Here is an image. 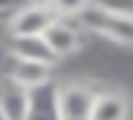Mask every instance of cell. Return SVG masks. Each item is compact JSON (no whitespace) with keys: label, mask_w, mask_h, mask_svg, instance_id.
<instances>
[{"label":"cell","mask_w":133,"mask_h":120,"mask_svg":"<svg viewBox=\"0 0 133 120\" xmlns=\"http://www.w3.org/2000/svg\"><path fill=\"white\" fill-rule=\"evenodd\" d=\"M76 24L89 34H99L115 44L133 47V13L130 11H117V8L94 3L76 18Z\"/></svg>","instance_id":"1"},{"label":"cell","mask_w":133,"mask_h":120,"mask_svg":"<svg viewBox=\"0 0 133 120\" xmlns=\"http://www.w3.org/2000/svg\"><path fill=\"white\" fill-rule=\"evenodd\" d=\"M97 89L89 81H65L57 86V102L63 120H91Z\"/></svg>","instance_id":"2"},{"label":"cell","mask_w":133,"mask_h":120,"mask_svg":"<svg viewBox=\"0 0 133 120\" xmlns=\"http://www.w3.org/2000/svg\"><path fill=\"white\" fill-rule=\"evenodd\" d=\"M60 16L44 5V3H29L18 13H13L5 24L8 37H44V31L57 21Z\"/></svg>","instance_id":"3"},{"label":"cell","mask_w":133,"mask_h":120,"mask_svg":"<svg viewBox=\"0 0 133 120\" xmlns=\"http://www.w3.org/2000/svg\"><path fill=\"white\" fill-rule=\"evenodd\" d=\"M84 29L78 24H71L68 18H57L47 31H44V42L50 44V50L60 57H71L78 55V50L84 47Z\"/></svg>","instance_id":"4"},{"label":"cell","mask_w":133,"mask_h":120,"mask_svg":"<svg viewBox=\"0 0 133 120\" xmlns=\"http://www.w3.org/2000/svg\"><path fill=\"white\" fill-rule=\"evenodd\" d=\"M52 68L55 65H47V63H34V60H18V57H11V65H8V78L29 91L39 89V86H47L52 84Z\"/></svg>","instance_id":"5"},{"label":"cell","mask_w":133,"mask_h":120,"mask_svg":"<svg viewBox=\"0 0 133 120\" xmlns=\"http://www.w3.org/2000/svg\"><path fill=\"white\" fill-rule=\"evenodd\" d=\"M29 110L31 91L8 78L0 86V120H29Z\"/></svg>","instance_id":"6"},{"label":"cell","mask_w":133,"mask_h":120,"mask_svg":"<svg viewBox=\"0 0 133 120\" xmlns=\"http://www.w3.org/2000/svg\"><path fill=\"white\" fill-rule=\"evenodd\" d=\"M5 47L11 57H18V60H34V63H47V65L57 63V55L50 50L44 37H8Z\"/></svg>","instance_id":"7"},{"label":"cell","mask_w":133,"mask_h":120,"mask_svg":"<svg viewBox=\"0 0 133 120\" xmlns=\"http://www.w3.org/2000/svg\"><path fill=\"white\" fill-rule=\"evenodd\" d=\"M128 115H130V99L123 91L115 89L97 91L91 120H128Z\"/></svg>","instance_id":"8"},{"label":"cell","mask_w":133,"mask_h":120,"mask_svg":"<svg viewBox=\"0 0 133 120\" xmlns=\"http://www.w3.org/2000/svg\"><path fill=\"white\" fill-rule=\"evenodd\" d=\"M29 120H63L60 102H57V84H47L31 91V110Z\"/></svg>","instance_id":"9"},{"label":"cell","mask_w":133,"mask_h":120,"mask_svg":"<svg viewBox=\"0 0 133 120\" xmlns=\"http://www.w3.org/2000/svg\"><path fill=\"white\" fill-rule=\"evenodd\" d=\"M97 0H50V8L60 18H78L86 8H91Z\"/></svg>","instance_id":"10"},{"label":"cell","mask_w":133,"mask_h":120,"mask_svg":"<svg viewBox=\"0 0 133 120\" xmlns=\"http://www.w3.org/2000/svg\"><path fill=\"white\" fill-rule=\"evenodd\" d=\"M24 5H29V0H0V21L8 24V18L13 13H18Z\"/></svg>","instance_id":"11"},{"label":"cell","mask_w":133,"mask_h":120,"mask_svg":"<svg viewBox=\"0 0 133 120\" xmlns=\"http://www.w3.org/2000/svg\"><path fill=\"white\" fill-rule=\"evenodd\" d=\"M8 65H11V52L5 47V42L0 44V86L8 81Z\"/></svg>","instance_id":"12"},{"label":"cell","mask_w":133,"mask_h":120,"mask_svg":"<svg viewBox=\"0 0 133 120\" xmlns=\"http://www.w3.org/2000/svg\"><path fill=\"white\" fill-rule=\"evenodd\" d=\"M29 3H44V5H50V0H29Z\"/></svg>","instance_id":"13"}]
</instances>
